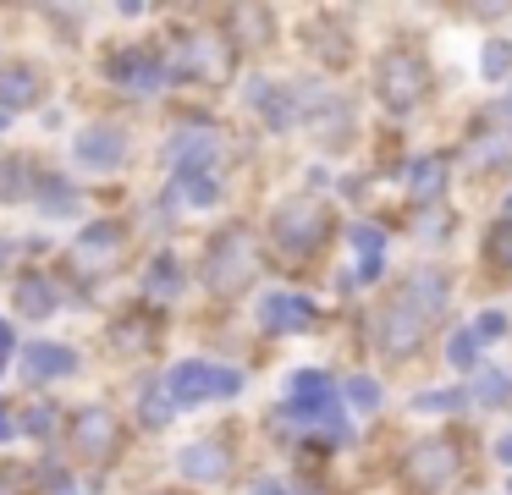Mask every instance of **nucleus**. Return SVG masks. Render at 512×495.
Instances as JSON below:
<instances>
[{
    "instance_id": "cd10ccee",
    "label": "nucleus",
    "mask_w": 512,
    "mask_h": 495,
    "mask_svg": "<svg viewBox=\"0 0 512 495\" xmlns=\"http://www.w3.org/2000/svg\"><path fill=\"white\" fill-rule=\"evenodd\" d=\"M353 242H358V253H364V259H380V248H386V231L358 220V226H353Z\"/></svg>"
},
{
    "instance_id": "f704fd0d",
    "label": "nucleus",
    "mask_w": 512,
    "mask_h": 495,
    "mask_svg": "<svg viewBox=\"0 0 512 495\" xmlns=\"http://www.w3.org/2000/svg\"><path fill=\"white\" fill-rule=\"evenodd\" d=\"M479 336H501V330H507V319H501V314H479Z\"/></svg>"
},
{
    "instance_id": "dca6fc26",
    "label": "nucleus",
    "mask_w": 512,
    "mask_h": 495,
    "mask_svg": "<svg viewBox=\"0 0 512 495\" xmlns=\"http://www.w3.org/2000/svg\"><path fill=\"white\" fill-rule=\"evenodd\" d=\"M111 77H116V83H127V88H160V83H166L160 61H155V55H144V50L111 55Z\"/></svg>"
},
{
    "instance_id": "c85d7f7f",
    "label": "nucleus",
    "mask_w": 512,
    "mask_h": 495,
    "mask_svg": "<svg viewBox=\"0 0 512 495\" xmlns=\"http://www.w3.org/2000/svg\"><path fill=\"white\" fill-rule=\"evenodd\" d=\"M485 72L490 77H507L512 72V44H501V39L485 44Z\"/></svg>"
},
{
    "instance_id": "39448f33",
    "label": "nucleus",
    "mask_w": 512,
    "mask_h": 495,
    "mask_svg": "<svg viewBox=\"0 0 512 495\" xmlns=\"http://www.w3.org/2000/svg\"><path fill=\"white\" fill-rule=\"evenodd\" d=\"M457 468H463V457H457V446H452V440H441V435L419 440V446L402 457V479H408L413 490H441Z\"/></svg>"
},
{
    "instance_id": "aec40b11",
    "label": "nucleus",
    "mask_w": 512,
    "mask_h": 495,
    "mask_svg": "<svg viewBox=\"0 0 512 495\" xmlns=\"http://www.w3.org/2000/svg\"><path fill=\"white\" fill-rule=\"evenodd\" d=\"M17 308L34 319L56 314V292H50V281H39V275H28V281H17Z\"/></svg>"
},
{
    "instance_id": "b1692460",
    "label": "nucleus",
    "mask_w": 512,
    "mask_h": 495,
    "mask_svg": "<svg viewBox=\"0 0 512 495\" xmlns=\"http://www.w3.org/2000/svg\"><path fill=\"white\" fill-rule=\"evenodd\" d=\"M446 358H452L457 369H474L479 363V330H457L452 347H446Z\"/></svg>"
},
{
    "instance_id": "0eeeda50",
    "label": "nucleus",
    "mask_w": 512,
    "mask_h": 495,
    "mask_svg": "<svg viewBox=\"0 0 512 495\" xmlns=\"http://www.w3.org/2000/svg\"><path fill=\"white\" fill-rule=\"evenodd\" d=\"M325 237V209L314 204V198H292V204L276 209V242L281 248H314V242Z\"/></svg>"
},
{
    "instance_id": "f3484780",
    "label": "nucleus",
    "mask_w": 512,
    "mask_h": 495,
    "mask_svg": "<svg viewBox=\"0 0 512 495\" xmlns=\"http://www.w3.org/2000/svg\"><path fill=\"white\" fill-rule=\"evenodd\" d=\"M441 187H446V160H441V154H430V160H419L408 171V198H413V204H435Z\"/></svg>"
},
{
    "instance_id": "9b49d317",
    "label": "nucleus",
    "mask_w": 512,
    "mask_h": 495,
    "mask_svg": "<svg viewBox=\"0 0 512 495\" xmlns=\"http://www.w3.org/2000/svg\"><path fill=\"white\" fill-rule=\"evenodd\" d=\"M122 154H127L122 127H83L78 132V165L83 171H116Z\"/></svg>"
},
{
    "instance_id": "c9c22d12",
    "label": "nucleus",
    "mask_w": 512,
    "mask_h": 495,
    "mask_svg": "<svg viewBox=\"0 0 512 495\" xmlns=\"http://www.w3.org/2000/svg\"><path fill=\"white\" fill-rule=\"evenodd\" d=\"M0 440H12V418H6V407H0Z\"/></svg>"
},
{
    "instance_id": "6e6552de",
    "label": "nucleus",
    "mask_w": 512,
    "mask_h": 495,
    "mask_svg": "<svg viewBox=\"0 0 512 495\" xmlns=\"http://www.w3.org/2000/svg\"><path fill=\"white\" fill-rule=\"evenodd\" d=\"M72 446H78L83 462H105L122 446V429H116V418L105 413V407H83V413L72 418Z\"/></svg>"
},
{
    "instance_id": "ddd939ff",
    "label": "nucleus",
    "mask_w": 512,
    "mask_h": 495,
    "mask_svg": "<svg viewBox=\"0 0 512 495\" xmlns=\"http://www.w3.org/2000/svg\"><path fill=\"white\" fill-rule=\"evenodd\" d=\"M259 325L276 330V336H287V330H309L314 325V303L298 292H276L265 297V308H259Z\"/></svg>"
},
{
    "instance_id": "6ab92c4d",
    "label": "nucleus",
    "mask_w": 512,
    "mask_h": 495,
    "mask_svg": "<svg viewBox=\"0 0 512 495\" xmlns=\"http://www.w3.org/2000/svg\"><path fill=\"white\" fill-rule=\"evenodd\" d=\"M39 99V77L28 72V66H6L0 72V110H23Z\"/></svg>"
},
{
    "instance_id": "393cba45",
    "label": "nucleus",
    "mask_w": 512,
    "mask_h": 495,
    "mask_svg": "<svg viewBox=\"0 0 512 495\" xmlns=\"http://www.w3.org/2000/svg\"><path fill=\"white\" fill-rule=\"evenodd\" d=\"M171 407H177V402H171V391H166V385H149V391H144V424H166V418H171Z\"/></svg>"
},
{
    "instance_id": "20e7f679",
    "label": "nucleus",
    "mask_w": 512,
    "mask_h": 495,
    "mask_svg": "<svg viewBox=\"0 0 512 495\" xmlns=\"http://www.w3.org/2000/svg\"><path fill=\"white\" fill-rule=\"evenodd\" d=\"M166 391H171V402L177 407H193V402H204V396H237L243 391V374L237 369H210V363H177V369L166 374Z\"/></svg>"
},
{
    "instance_id": "c756f323",
    "label": "nucleus",
    "mask_w": 512,
    "mask_h": 495,
    "mask_svg": "<svg viewBox=\"0 0 512 495\" xmlns=\"http://www.w3.org/2000/svg\"><path fill=\"white\" fill-rule=\"evenodd\" d=\"M452 407H463V391H435V396H419V402H413V413H452Z\"/></svg>"
},
{
    "instance_id": "bb28decb",
    "label": "nucleus",
    "mask_w": 512,
    "mask_h": 495,
    "mask_svg": "<svg viewBox=\"0 0 512 495\" xmlns=\"http://www.w3.org/2000/svg\"><path fill=\"white\" fill-rule=\"evenodd\" d=\"M342 391H347V402H353V407H364V413H369V407H380V385L369 380V374H353V380H347Z\"/></svg>"
},
{
    "instance_id": "7ed1b4c3",
    "label": "nucleus",
    "mask_w": 512,
    "mask_h": 495,
    "mask_svg": "<svg viewBox=\"0 0 512 495\" xmlns=\"http://www.w3.org/2000/svg\"><path fill=\"white\" fill-rule=\"evenodd\" d=\"M375 94H380V105H391V110H413L430 94V66L413 50H386L375 66Z\"/></svg>"
},
{
    "instance_id": "a19ab883",
    "label": "nucleus",
    "mask_w": 512,
    "mask_h": 495,
    "mask_svg": "<svg viewBox=\"0 0 512 495\" xmlns=\"http://www.w3.org/2000/svg\"><path fill=\"white\" fill-rule=\"evenodd\" d=\"M0 264H6V242H0Z\"/></svg>"
},
{
    "instance_id": "f03ea898",
    "label": "nucleus",
    "mask_w": 512,
    "mask_h": 495,
    "mask_svg": "<svg viewBox=\"0 0 512 495\" xmlns=\"http://www.w3.org/2000/svg\"><path fill=\"white\" fill-rule=\"evenodd\" d=\"M281 418H309V424H325L331 440H347V424L336 418V380L320 369H298L287 380V407Z\"/></svg>"
},
{
    "instance_id": "2f4dec72",
    "label": "nucleus",
    "mask_w": 512,
    "mask_h": 495,
    "mask_svg": "<svg viewBox=\"0 0 512 495\" xmlns=\"http://www.w3.org/2000/svg\"><path fill=\"white\" fill-rule=\"evenodd\" d=\"M490 259L512 264V220H501V226L490 231Z\"/></svg>"
},
{
    "instance_id": "72a5a7b5",
    "label": "nucleus",
    "mask_w": 512,
    "mask_h": 495,
    "mask_svg": "<svg viewBox=\"0 0 512 495\" xmlns=\"http://www.w3.org/2000/svg\"><path fill=\"white\" fill-rule=\"evenodd\" d=\"M50 424H56V413H50V407H34V413H28V435H45Z\"/></svg>"
},
{
    "instance_id": "e433bc0d",
    "label": "nucleus",
    "mask_w": 512,
    "mask_h": 495,
    "mask_svg": "<svg viewBox=\"0 0 512 495\" xmlns=\"http://www.w3.org/2000/svg\"><path fill=\"white\" fill-rule=\"evenodd\" d=\"M254 495H287V490H281V484H270V479H265V484H259Z\"/></svg>"
},
{
    "instance_id": "a211bd4d",
    "label": "nucleus",
    "mask_w": 512,
    "mask_h": 495,
    "mask_svg": "<svg viewBox=\"0 0 512 495\" xmlns=\"http://www.w3.org/2000/svg\"><path fill=\"white\" fill-rule=\"evenodd\" d=\"M402 297H408V303H419L424 308V314H441V308H446V297H452V292H446V275H435V270H419V275H408V286H402Z\"/></svg>"
},
{
    "instance_id": "7c9ffc66",
    "label": "nucleus",
    "mask_w": 512,
    "mask_h": 495,
    "mask_svg": "<svg viewBox=\"0 0 512 495\" xmlns=\"http://www.w3.org/2000/svg\"><path fill=\"white\" fill-rule=\"evenodd\" d=\"M28 490H34L28 468H0V495H28Z\"/></svg>"
},
{
    "instance_id": "a878e982",
    "label": "nucleus",
    "mask_w": 512,
    "mask_h": 495,
    "mask_svg": "<svg viewBox=\"0 0 512 495\" xmlns=\"http://www.w3.org/2000/svg\"><path fill=\"white\" fill-rule=\"evenodd\" d=\"M177 182H182V193H188L193 204H215V193H221L210 171H188V176H177Z\"/></svg>"
},
{
    "instance_id": "79ce46f5",
    "label": "nucleus",
    "mask_w": 512,
    "mask_h": 495,
    "mask_svg": "<svg viewBox=\"0 0 512 495\" xmlns=\"http://www.w3.org/2000/svg\"><path fill=\"white\" fill-rule=\"evenodd\" d=\"M507 215H512V198H507Z\"/></svg>"
},
{
    "instance_id": "1a4fd4ad",
    "label": "nucleus",
    "mask_w": 512,
    "mask_h": 495,
    "mask_svg": "<svg viewBox=\"0 0 512 495\" xmlns=\"http://www.w3.org/2000/svg\"><path fill=\"white\" fill-rule=\"evenodd\" d=\"M116 259H122V226H111V220L89 226L78 237V248H72V270H83L89 281H94V275H105Z\"/></svg>"
},
{
    "instance_id": "f257e3e1",
    "label": "nucleus",
    "mask_w": 512,
    "mask_h": 495,
    "mask_svg": "<svg viewBox=\"0 0 512 495\" xmlns=\"http://www.w3.org/2000/svg\"><path fill=\"white\" fill-rule=\"evenodd\" d=\"M254 275H259L254 237H248L243 226L221 231V237L210 242V259H204V281H210V292L215 297H237V292H248V286H254Z\"/></svg>"
},
{
    "instance_id": "4468645a",
    "label": "nucleus",
    "mask_w": 512,
    "mask_h": 495,
    "mask_svg": "<svg viewBox=\"0 0 512 495\" xmlns=\"http://www.w3.org/2000/svg\"><path fill=\"white\" fill-rule=\"evenodd\" d=\"M182 473H188V479H204V484H221L226 473H232V451H226L221 440H199V446L182 451Z\"/></svg>"
},
{
    "instance_id": "2eb2a0df",
    "label": "nucleus",
    "mask_w": 512,
    "mask_h": 495,
    "mask_svg": "<svg viewBox=\"0 0 512 495\" xmlns=\"http://www.w3.org/2000/svg\"><path fill=\"white\" fill-rule=\"evenodd\" d=\"M78 369V352L72 347H56V341H34L23 352V374L28 380H61V374Z\"/></svg>"
},
{
    "instance_id": "58836bf2",
    "label": "nucleus",
    "mask_w": 512,
    "mask_h": 495,
    "mask_svg": "<svg viewBox=\"0 0 512 495\" xmlns=\"http://www.w3.org/2000/svg\"><path fill=\"white\" fill-rule=\"evenodd\" d=\"M6 347H12V336H6V325H0V363H6Z\"/></svg>"
},
{
    "instance_id": "4be33fe9",
    "label": "nucleus",
    "mask_w": 512,
    "mask_h": 495,
    "mask_svg": "<svg viewBox=\"0 0 512 495\" xmlns=\"http://www.w3.org/2000/svg\"><path fill=\"white\" fill-rule=\"evenodd\" d=\"M474 396H479V402H485V407H501V402H507V396H512V380H507V374H501V369H485V374H479V380H474Z\"/></svg>"
},
{
    "instance_id": "412c9836",
    "label": "nucleus",
    "mask_w": 512,
    "mask_h": 495,
    "mask_svg": "<svg viewBox=\"0 0 512 495\" xmlns=\"http://www.w3.org/2000/svg\"><path fill=\"white\" fill-rule=\"evenodd\" d=\"M182 286V270H177V259H171V253H160L155 264H149V275H144V292L149 297H171Z\"/></svg>"
},
{
    "instance_id": "ea45409f",
    "label": "nucleus",
    "mask_w": 512,
    "mask_h": 495,
    "mask_svg": "<svg viewBox=\"0 0 512 495\" xmlns=\"http://www.w3.org/2000/svg\"><path fill=\"white\" fill-rule=\"evenodd\" d=\"M501 457H507V462H512V440H501Z\"/></svg>"
},
{
    "instance_id": "f8f14e48",
    "label": "nucleus",
    "mask_w": 512,
    "mask_h": 495,
    "mask_svg": "<svg viewBox=\"0 0 512 495\" xmlns=\"http://www.w3.org/2000/svg\"><path fill=\"white\" fill-rule=\"evenodd\" d=\"M171 160H177V176L210 171V160H215V132L204 127V121H188V127L171 138Z\"/></svg>"
},
{
    "instance_id": "4c0bfd02",
    "label": "nucleus",
    "mask_w": 512,
    "mask_h": 495,
    "mask_svg": "<svg viewBox=\"0 0 512 495\" xmlns=\"http://www.w3.org/2000/svg\"><path fill=\"white\" fill-rule=\"evenodd\" d=\"M501 121H507V127H512V94L501 99Z\"/></svg>"
},
{
    "instance_id": "9d476101",
    "label": "nucleus",
    "mask_w": 512,
    "mask_h": 495,
    "mask_svg": "<svg viewBox=\"0 0 512 495\" xmlns=\"http://www.w3.org/2000/svg\"><path fill=\"white\" fill-rule=\"evenodd\" d=\"M226 66H232V55H226L221 39L193 33V39L177 44V72L182 77H204V83H215V77H226Z\"/></svg>"
},
{
    "instance_id": "423d86ee",
    "label": "nucleus",
    "mask_w": 512,
    "mask_h": 495,
    "mask_svg": "<svg viewBox=\"0 0 512 495\" xmlns=\"http://www.w3.org/2000/svg\"><path fill=\"white\" fill-rule=\"evenodd\" d=\"M424 330H430V314L397 292V303H391L375 325V341H380V352H413L424 341Z\"/></svg>"
},
{
    "instance_id": "5701e85b",
    "label": "nucleus",
    "mask_w": 512,
    "mask_h": 495,
    "mask_svg": "<svg viewBox=\"0 0 512 495\" xmlns=\"http://www.w3.org/2000/svg\"><path fill=\"white\" fill-rule=\"evenodd\" d=\"M149 341H155V325H149L144 314H133V319H122V325H116V347L138 352V347H149Z\"/></svg>"
},
{
    "instance_id": "473e14b6",
    "label": "nucleus",
    "mask_w": 512,
    "mask_h": 495,
    "mask_svg": "<svg viewBox=\"0 0 512 495\" xmlns=\"http://www.w3.org/2000/svg\"><path fill=\"white\" fill-rule=\"evenodd\" d=\"M23 165H17V160H6V165H0V198H17V193H23Z\"/></svg>"
}]
</instances>
